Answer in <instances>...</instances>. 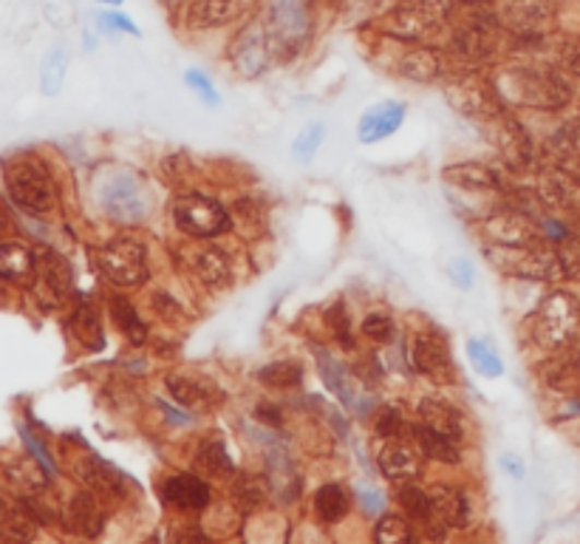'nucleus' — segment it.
Returning <instances> with one entry per match:
<instances>
[{
  "label": "nucleus",
  "instance_id": "nucleus-1",
  "mask_svg": "<svg viewBox=\"0 0 580 544\" xmlns=\"http://www.w3.org/2000/svg\"><path fill=\"white\" fill-rule=\"evenodd\" d=\"M3 179L12 202L32 216H43L55 208V181L35 156H14L3 165Z\"/></svg>",
  "mask_w": 580,
  "mask_h": 544
},
{
  "label": "nucleus",
  "instance_id": "nucleus-2",
  "mask_svg": "<svg viewBox=\"0 0 580 544\" xmlns=\"http://www.w3.org/2000/svg\"><path fill=\"white\" fill-rule=\"evenodd\" d=\"M498 88L505 97L519 99L524 105L535 108H560L569 99L567 80L558 78L549 69H535V66H521L501 74Z\"/></svg>",
  "mask_w": 580,
  "mask_h": 544
},
{
  "label": "nucleus",
  "instance_id": "nucleus-3",
  "mask_svg": "<svg viewBox=\"0 0 580 544\" xmlns=\"http://www.w3.org/2000/svg\"><path fill=\"white\" fill-rule=\"evenodd\" d=\"M490 261L496 267L507 272V275H516V279H535L546 281L555 279L564 264H560V256L555 250L538 241V245H498L490 250Z\"/></svg>",
  "mask_w": 580,
  "mask_h": 544
},
{
  "label": "nucleus",
  "instance_id": "nucleus-4",
  "mask_svg": "<svg viewBox=\"0 0 580 544\" xmlns=\"http://www.w3.org/2000/svg\"><path fill=\"white\" fill-rule=\"evenodd\" d=\"M580 321L578 300L567 293H555L541 304L535 315V343L544 350H560L572 341L575 329Z\"/></svg>",
  "mask_w": 580,
  "mask_h": 544
},
{
  "label": "nucleus",
  "instance_id": "nucleus-5",
  "mask_svg": "<svg viewBox=\"0 0 580 544\" xmlns=\"http://www.w3.org/2000/svg\"><path fill=\"white\" fill-rule=\"evenodd\" d=\"M174 222L181 233L193 238H213L229 230L227 210L204 196H185L174 208Z\"/></svg>",
  "mask_w": 580,
  "mask_h": 544
},
{
  "label": "nucleus",
  "instance_id": "nucleus-6",
  "mask_svg": "<svg viewBox=\"0 0 580 544\" xmlns=\"http://www.w3.org/2000/svg\"><path fill=\"white\" fill-rule=\"evenodd\" d=\"M99 270L117 286H139L147 279L145 247L133 238H119L99 252Z\"/></svg>",
  "mask_w": 580,
  "mask_h": 544
},
{
  "label": "nucleus",
  "instance_id": "nucleus-7",
  "mask_svg": "<svg viewBox=\"0 0 580 544\" xmlns=\"http://www.w3.org/2000/svg\"><path fill=\"white\" fill-rule=\"evenodd\" d=\"M453 0H405L391 17V28L400 37H425L448 21Z\"/></svg>",
  "mask_w": 580,
  "mask_h": 544
},
{
  "label": "nucleus",
  "instance_id": "nucleus-8",
  "mask_svg": "<svg viewBox=\"0 0 580 544\" xmlns=\"http://www.w3.org/2000/svg\"><path fill=\"white\" fill-rule=\"evenodd\" d=\"M270 37L277 49H284V57L295 55L309 37V17L300 0H272V26Z\"/></svg>",
  "mask_w": 580,
  "mask_h": 544
},
{
  "label": "nucleus",
  "instance_id": "nucleus-9",
  "mask_svg": "<svg viewBox=\"0 0 580 544\" xmlns=\"http://www.w3.org/2000/svg\"><path fill=\"white\" fill-rule=\"evenodd\" d=\"M99 202L114 222L137 224L145 216V196H142L139 181L131 176H114V179L105 181Z\"/></svg>",
  "mask_w": 580,
  "mask_h": 544
},
{
  "label": "nucleus",
  "instance_id": "nucleus-10",
  "mask_svg": "<svg viewBox=\"0 0 580 544\" xmlns=\"http://www.w3.org/2000/svg\"><path fill=\"white\" fill-rule=\"evenodd\" d=\"M318 357H320V375H323L325 386L338 394L340 403L346 405V409H352V412L366 414L374 405V398L371 391H366L363 380H357V377L343 366V360H334L329 352H318Z\"/></svg>",
  "mask_w": 580,
  "mask_h": 544
},
{
  "label": "nucleus",
  "instance_id": "nucleus-11",
  "mask_svg": "<svg viewBox=\"0 0 580 544\" xmlns=\"http://www.w3.org/2000/svg\"><path fill=\"white\" fill-rule=\"evenodd\" d=\"M482 126H484V131L490 133L493 145L501 151V156H505L510 165H519L521 168V165L530 162V140H526L524 128H521L512 117H507L501 108L484 119Z\"/></svg>",
  "mask_w": 580,
  "mask_h": 544
},
{
  "label": "nucleus",
  "instance_id": "nucleus-12",
  "mask_svg": "<svg viewBox=\"0 0 580 544\" xmlns=\"http://www.w3.org/2000/svg\"><path fill=\"white\" fill-rule=\"evenodd\" d=\"M74 471L85 488L94 490L97 496H105V499H122L125 496V476L111 462L99 460L97 453H83L74 462Z\"/></svg>",
  "mask_w": 580,
  "mask_h": 544
},
{
  "label": "nucleus",
  "instance_id": "nucleus-13",
  "mask_svg": "<svg viewBox=\"0 0 580 544\" xmlns=\"http://www.w3.org/2000/svg\"><path fill=\"white\" fill-rule=\"evenodd\" d=\"M498 21L516 28L519 35H538L553 17V7L546 0H498Z\"/></svg>",
  "mask_w": 580,
  "mask_h": 544
},
{
  "label": "nucleus",
  "instance_id": "nucleus-14",
  "mask_svg": "<svg viewBox=\"0 0 580 544\" xmlns=\"http://www.w3.org/2000/svg\"><path fill=\"white\" fill-rule=\"evenodd\" d=\"M377 465L388 480H416L422 474V457L411 442L400 440V437H386V442L377 451Z\"/></svg>",
  "mask_w": 580,
  "mask_h": 544
},
{
  "label": "nucleus",
  "instance_id": "nucleus-15",
  "mask_svg": "<svg viewBox=\"0 0 580 544\" xmlns=\"http://www.w3.org/2000/svg\"><path fill=\"white\" fill-rule=\"evenodd\" d=\"M179 261L187 272H193L196 279L204 284H224L229 279V267L218 247L210 245H185L179 247Z\"/></svg>",
  "mask_w": 580,
  "mask_h": 544
},
{
  "label": "nucleus",
  "instance_id": "nucleus-16",
  "mask_svg": "<svg viewBox=\"0 0 580 544\" xmlns=\"http://www.w3.org/2000/svg\"><path fill=\"white\" fill-rule=\"evenodd\" d=\"M402 122H405V105L402 103H391V99H388V103L374 105V108H368V111L363 114V119H359L357 140L366 142V145L388 140L391 133L400 131Z\"/></svg>",
  "mask_w": 580,
  "mask_h": 544
},
{
  "label": "nucleus",
  "instance_id": "nucleus-17",
  "mask_svg": "<svg viewBox=\"0 0 580 544\" xmlns=\"http://www.w3.org/2000/svg\"><path fill=\"white\" fill-rule=\"evenodd\" d=\"M103 519L105 517L97 502V494H94V490H80V494H74L69 499V508H66L62 522H66V528H69L71 533H76V536L94 539L103 531Z\"/></svg>",
  "mask_w": 580,
  "mask_h": 544
},
{
  "label": "nucleus",
  "instance_id": "nucleus-18",
  "mask_svg": "<svg viewBox=\"0 0 580 544\" xmlns=\"http://www.w3.org/2000/svg\"><path fill=\"white\" fill-rule=\"evenodd\" d=\"M162 496L179 510H204L210 505V485L196 474H176L165 482Z\"/></svg>",
  "mask_w": 580,
  "mask_h": 544
},
{
  "label": "nucleus",
  "instance_id": "nucleus-19",
  "mask_svg": "<svg viewBox=\"0 0 580 544\" xmlns=\"http://www.w3.org/2000/svg\"><path fill=\"white\" fill-rule=\"evenodd\" d=\"M430 524H439V528H464L470 519L467 496L457 488H430Z\"/></svg>",
  "mask_w": 580,
  "mask_h": 544
},
{
  "label": "nucleus",
  "instance_id": "nucleus-20",
  "mask_svg": "<svg viewBox=\"0 0 580 544\" xmlns=\"http://www.w3.org/2000/svg\"><path fill=\"white\" fill-rule=\"evenodd\" d=\"M419 417L425 426L448 434V437H453V440H462V431H464L462 412H459L453 403H448V400L425 398L419 403Z\"/></svg>",
  "mask_w": 580,
  "mask_h": 544
},
{
  "label": "nucleus",
  "instance_id": "nucleus-21",
  "mask_svg": "<svg viewBox=\"0 0 580 544\" xmlns=\"http://www.w3.org/2000/svg\"><path fill=\"white\" fill-rule=\"evenodd\" d=\"M37 279L46 284L51 295L62 298V295L69 293L71 284H74V272H71V264L62 259L60 252L55 250H37Z\"/></svg>",
  "mask_w": 580,
  "mask_h": 544
},
{
  "label": "nucleus",
  "instance_id": "nucleus-22",
  "mask_svg": "<svg viewBox=\"0 0 580 544\" xmlns=\"http://www.w3.org/2000/svg\"><path fill=\"white\" fill-rule=\"evenodd\" d=\"M450 352L442 338L419 335L414 341V366L428 377H445L450 371Z\"/></svg>",
  "mask_w": 580,
  "mask_h": 544
},
{
  "label": "nucleus",
  "instance_id": "nucleus-23",
  "mask_svg": "<svg viewBox=\"0 0 580 544\" xmlns=\"http://www.w3.org/2000/svg\"><path fill=\"white\" fill-rule=\"evenodd\" d=\"M490 236L496 238L498 245H510V247H521V245H538L541 233L535 230V224L526 222L519 213H505L490 222Z\"/></svg>",
  "mask_w": 580,
  "mask_h": 544
},
{
  "label": "nucleus",
  "instance_id": "nucleus-24",
  "mask_svg": "<svg viewBox=\"0 0 580 544\" xmlns=\"http://www.w3.org/2000/svg\"><path fill=\"white\" fill-rule=\"evenodd\" d=\"M414 442L428 460L448 462V465H457V462L462 460V453H459V440H453V437H448V434L442 431H436V428L425 426V423L414 428Z\"/></svg>",
  "mask_w": 580,
  "mask_h": 544
},
{
  "label": "nucleus",
  "instance_id": "nucleus-25",
  "mask_svg": "<svg viewBox=\"0 0 580 544\" xmlns=\"http://www.w3.org/2000/svg\"><path fill=\"white\" fill-rule=\"evenodd\" d=\"M267 55H270V46L263 40L261 26H252L244 32L241 43L235 49V66L241 74H258L267 66Z\"/></svg>",
  "mask_w": 580,
  "mask_h": 544
},
{
  "label": "nucleus",
  "instance_id": "nucleus-26",
  "mask_svg": "<svg viewBox=\"0 0 580 544\" xmlns=\"http://www.w3.org/2000/svg\"><path fill=\"white\" fill-rule=\"evenodd\" d=\"M445 179L464 190H493L501 185L496 170L482 165V162H462V165H453V168L445 170Z\"/></svg>",
  "mask_w": 580,
  "mask_h": 544
},
{
  "label": "nucleus",
  "instance_id": "nucleus-27",
  "mask_svg": "<svg viewBox=\"0 0 580 544\" xmlns=\"http://www.w3.org/2000/svg\"><path fill=\"white\" fill-rule=\"evenodd\" d=\"M0 272L12 281H28L37 275V259L35 250H28L26 245L9 241L0 247Z\"/></svg>",
  "mask_w": 580,
  "mask_h": 544
},
{
  "label": "nucleus",
  "instance_id": "nucleus-28",
  "mask_svg": "<svg viewBox=\"0 0 580 544\" xmlns=\"http://www.w3.org/2000/svg\"><path fill=\"white\" fill-rule=\"evenodd\" d=\"M0 536L3 539H32L35 536V517L21 502H12L0 494Z\"/></svg>",
  "mask_w": 580,
  "mask_h": 544
},
{
  "label": "nucleus",
  "instance_id": "nucleus-29",
  "mask_svg": "<svg viewBox=\"0 0 580 544\" xmlns=\"http://www.w3.org/2000/svg\"><path fill=\"white\" fill-rule=\"evenodd\" d=\"M247 0H193L190 3V23L193 26H218L233 21L241 12Z\"/></svg>",
  "mask_w": 580,
  "mask_h": 544
},
{
  "label": "nucleus",
  "instance_id": "nucleus-30",
  "mask_svg": "<svg viewBox=\"0 0 580 544\" xmlns=\"http://www.w3.org/2000/svg\"><path fill=\"white\" fill-rule=\"evenodd\" d=\"M66 69H69V51L66 46H55L49 55L43 57L40 66V88L46 97H57L66 83Z\"/></svg>",
  "mask_w": 580,
  "mask_h": 544
},
{
  "label": "nucleus",
  "instance_id": "nucleus-31",
  "mask_svg": "<svg viewBox=\"0 0 580 544\" xmlns=\"http://www.w3.org/2000/svg\"><path fill=\"white\" fill-rule=\"evenodd\" d=\"M196 468H199L201 476H213V480L233 474V460H229L227 446L222 440L204 442L199 448V457H196Z\"/></svg>",
  "mask_w": 580,
  "mask_h": 544
},
{
  "label": "nucleus",
  "instance_id": "nucleus-32",
  "mask_svg": "<svg viewBox=\"0 0 580 544\" xmlns=\"http://www.w3.org/2000/svg\"><path fill=\"white\" fill-rule=\"evenodd\" d=\"M111 318L114 323H117V329L122 332L125 338L131 343H137V346H142L147 338V327L142 323V318H139V312L133 309L131 300H125V298H114L111 300Z\"/></svg>",
  "mask_w": 580,
  "mask_h": 544
},
{
  "label": "nucleus",
  "instance_id": "nucleus-33",
  "mask_svg": "<svg viewBox=\"0 0 580 544\" xmlns=\"http://www.w3.org/2000/svg\"><path fill=\"white\" fill-rule=\"evenodd\" d=\"M270 488L281 496V502H292L297 496L295 468L284 451H275L270 457Z\"/></svg>",
  "mask_w": 580,
  "mask_h": 544
},
{
  "label": "nucleus",
  "instance_id": "nucleus-34",
  "mask_svg": "<svg viewBox=\"0 0 580 544\" xmlns=\"http://www.w3.org/2000/svg\"><path fill=\"white\" fill-rule=\"evenodd\" d=\"M315 510H318L320 522L338 524L348 513V496L340 485H323L315 496Z\"/></svg>",
  "mask_w": 580,
  "mask_h": 544
},
{
  "label": "nucleus",
  "instance_id": "nucleus-35",
  "mask_svg": "<svg viewBox=\"0 0 580 544\" xmlns=\"http://www.w3.org/2000/svg\"><path fill=\"white\" fill-rule=\"evenodd\" d=\"M402 74L411 80H419V83H428L442 74V60L434 49H416L402 60Z\"/></svg>",
  "mask_w": 580,
  "mask_h": 544
},
{
  "label": "nucleus",
  "instance_id": "nucleus-36",
  "mask_svg": "<svg viewBox=\"0 0 580 544\" xmlns=\"http://www.w3.org/2000/svg\"><path fill=\"white\" fill-rule=\"evenodd\" d=\"M258 380L263 386H272V389H295L304 380V369L300 363L295 360H275L267 363L261 371H258Z\"/></svg>",
  "mask_w": 580,
  "mask_h": 544
},
{
  "label": "nucleus",
  "instance_id": "nucleus-37",
  "mask_svg": "<svg viewBox=\"0 0 580 544\" xmlns=\"http://www.w3.org/2000/svg\"><path fill=\"white\" fill-rule=\"evenodd\" d=\"M167 386H170V394L179 400L187 409H201V405L210 403V386H201L199 380H190L185 375L167 377Z\"/></svg>",
  "mask_w": 580,
  "mask_h": 544
},
{
  "label": "nucleus",
  "instance_id": "nucleus-38",
  "mask_svg": "<svg viewBox=\"0 0 580 544\" xmlns=\"http://www.w3.org/2000/svg\"><path fill=\"white\" fill-rule=\"evenodd\" d=\"M74 332H76V338L88 346V350H103L105 346L103 323H99L97 312H94V307H88V304H83V307L76 309Z\"/></svg>",
  "mask_w": 580,
  "mask_h": 544
},
{
  "label": "nucleus",
  "instance_id": "nucleus-39",
  "mask_svg": "<svg viewBox=\"0 0 580 544\" xmlns=\"http://www.w3.org/2000/svg\"><path fill=\"white\" fill-rule=\"evenodd\" d=\"M400 505L407 513V519H414L416 524H430V496L428 490L416 488V485H405L400 490Z\"/></svg>",
  "mask_w": 580,
  "mask_h": 544
},
{
  "label": "nucleus",
  "instance_id": "nucleus-40",
  "mask_svg": "<svg viewBox=\"0 0 580 544\" xmlns=\"http://www.w3.org/2000/svg\"><path fill=\"white\" fill-rule=\"evenodd\" d=\"M467 355H470V360H473V366H476L478 375H484V377L505 375V363H501V357H498L496 352L487 346V343L478 341V338H473V341L467 343Z\"/></svg>",
  "mask_w": 580,
  "mask_h": 544
},
{
  "label": "nucleus",
  "instance_id": "nucleus-41",
  "mask_svg": "<svg viewBox=\"0 0 580 544\" xmlns=\"http://www.w3.org/2000/svg\"><path fill=\"white\" fill-rule=\"evenodd\" d=\"M555 154L567 162L569 168L580 170V119L560 128L558 137H555Z\"/></svg>",
  "mask_w": 580,
  "mask_h": 544
},
{
  "label": "nucleus",
  "instance_id": "nucleus-42",
  "mask_svg": "<svg viewBox=\"0 0 580 544\" xmlns=\"http://www.w3.org/2000/svg\"><path fill=\"white\" fill-rule=\"evenodd\" d=\"M374 539L380 544H402V542H414V531L411 524L400 517H386L377 522V531H374Z\"/></svg>",
  "mask_w": 580,
  "mask_h": 544
},
{
  "label": "nucleus",
  "instance_id": "nucleus-43",
  "mask_svg": "<svg viewBox=\"0 0 580 544\" xmlns=\"http://www.w3.org/2000/svg\"><path fill=\"white\" fill-rule=\"evenodd\" d=\"M323 137H325V126L323 122H311V126H306L304 131L297 133L295 145H292V151H295L297 159H311V156L318 154V147L323 145Z\"/></svg>",
  "mask_w": 580,
  "mask_h": 544
},
{
  "label": "nucleus",
  "instance_id": "nucleus-44",
  "mask_svg": "<svg viewBox=\"0 0 580 544\" xmlns=\"http://www.w3.org/2000/svg\"><path fill=\"white\" fill-rule=\"evenodd\" d=\"M394 332H396L394 318H391V315H386V312H371L366 321H363V335L371 338V341L386 343V341H391V338H394Z\"/></svg>",
  "mask_w": 580,
  "mask_h": 544
},
{
  "label": "nucleus",
  "instance_id": "nucleus-45",
  "mask_svg": "<svg viewBox=\"0 0 580 544\" xmlns=\"http://www.w3.org/2000/svg\"><path fill=\"white\" fill-rule=\"evenodd\" d=\"M374 428H377L380 437H400V434L405 431V419H402L400 409H394V405H382L380 412H377V417H374Z\"/></svg>",
  "mask_w": 580,
  "mask_h": 544
},
{
  "label": "nucleus",
  "instance_id": "nucleus-46",
  "mask_svg": "<svg viewBox=\"0 0 580 544\" xmlns=\"http://www.w3.org/2000/svg\"><path fill=\"white\" fill-rule=\"evenodd\" d=\"M233 494H235V499L244 505V508H256L267 490H263V485L256 480V476H241V480L235 482Z\"/></svg>",
  "mask_w": 580,
  "mask_h": 544
},
{
  "label": "nucleus",
  "instance_id": "nucleus-47",
  "mask_svg": "<svg viewBox=\"0 0 580 544\" xmlns=\"http://www.w3.org/2000/svg\"><path fill=\"white\" fill-rule=\"evenodd\" d=\"M21 437H23V442H26L28 451H32V457H35L37 465L43 468V474H46V476L55 474V471H57V468H55V460H51V457H49V451H46V446H43V442L37 440L35 434H32V428L23 426V428H21Z\"/></svg>",
  "mask_w": 580,
  "mask_h": 544
},
{
  "label": "nucleus",
  "instance_id": "nucleus-48",
  "mask_svg": "<svg viewBox=\"0 0 580 544\" xmlns=\"http://www.w3.org/2000/svg\"><path fill=\"white\" fill-rule=\"evenodd\" d=\"M325 321H329L334 335L343 341V346H352V321H348L346 307H343V304H334V307L329 309V315H325Z\"/></svg>",
  "mask_w": 580,
  "mask_h": 544
},
{
  "label": "nucleus",
  "instance_id": "nucleus-49",
  "mask_svg": "<svg viewBox=\"0 0 580 544\" xmlns=\"http://www.w3.org/2000/svg\"><path fill=\"white\" fill-rule=\"evenodd\" d=\"M450 281L459 286V289H470L473 286V264L467 259H453L448 267Z\"/></svg>",
  "mask_w": 580,
  "mask_h": 544
},
{
  "label": "nucleus",
  "instance_id": "nucleus-50",
  "mask_svg": "<svg viewBox=\"0 0 580 544\" xmlns=\"http://www.w3.org/2000/svg\"><path fill=\"white\" fill-rule=\"evenodd\" d=\"M187 83L193 85V88L199 91L201 97L208 99V103H218V94H215L213 83H210V80L204 78V74H199V71H187Z\"/></svg>",
  "mask_w": 580,
  "mask_h": 544
},
{
  "label": "nucleus",
  "instance_id": "nucleus-51",
  "mask_svg": "<svg viewBox=\"0 0 580 544\" xmlns=\"http://www.w3.org/2000/svg\"><path fill=\"white\" fill-rule=\"evenodd\" d=\"M359 505L368 510V513H380L382 508H386V499H382L380 494H374V490H359Z\"/></svg>",
  "mask_w": 580,
  "mask_h": 544
},
{
  "label": "nucleus",
  "instance_id": "nucleus-52",
  "mask_svg": "<svg viewBox=\"0 0 580 544\" xmlns=\"http://www.w3.org/2000/svg\"><path fill=\"white\" fill-rule=\"evenodd\" d=\"M103 23H108L111 28H122V32H128V35H139V28L133 26L128 17H122V14H103Z\"/></svg>",
  "mask_w": 580,
  "mask_h": 544
},
{
  "label": "nucleus",
  "instance_id": "nucleus-53",
  "mask_svg": "<svg viewBox=\"0 0 580 544\" xmlns=\"http://www.w3.org/2000/svg\"><path fill=\"white\" fill-rule=\"evenodd\" d=\"M501 465H505L512 476H521V465H516V462H512V457H507V453H505V460H501Z\"/></svg>",
  "mask_w": 580,
  "mask_h": 544
},
{
  "label": "nucleus",
  "instance_id": "nucleus-54",
  "mask_svg": "<svg viewBox=\"0 0 580 544\" xmlns=\"http://www.w3.org/2000/svg\"><path fill=\"white\" fill-rule=\"evenodd\" d=\"M7 230V216H3V213H0V233Z\"/></svg>",
  "mask_w": 580,
  "mask_h": 544
},
{
  "label": "nucleus",
  "instance_id": "nucleus-55",
  "mask_svg": "<svg viewBox=\"0 0 580 544\" xmlns=\"http://www.w3.org/2000/svg\"><path fill=\"white\" fill-rule=\"evenodd\" d=\"M99 3H111V7H117V3H122V0H99Z\"/></svg>",
  "mask_w": 580,
  "mask_h": 544
}]
</instances>
